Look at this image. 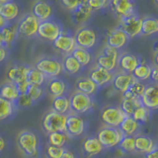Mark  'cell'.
Wrapping results in <instances>:
<instances>
[{"mask_svg":"<svg viewBox=\"0 0 158 158\" xmlns=\"http://www.w3.org/2000/svg\"><path fill=\"white\" fill-rule=\"evenodd\" d=\"M139 127V123L133 120L131 116H126L122 121L118 128L120 130L123 135H135Z\"/></svg>","mask_w":158,"mask_h":158,"instance_id":"4dcf8cb0","label":"cell"},{"mask_svg":"<svg viewBox=\"0 0 158 158\" xmlns=\"http://www.w3.org/2000/svg\"><path fill=\"white\" fill-rule=\"evenodd\" d=\"M144 84L142 83V81H138V80H135L131 85L130 86V88L127 89L126 92L122 93L123 94V98H132V97H140L141 94L143 93L145 89Z\"/></svg>","mask_w":158,"mask_h":158,"instance_id":"ab89813d","label":"cell"},{"mask_svg":"<svg viewBox=\"0 0 158 158\" xmlns=\"http://www.w3.org/2000/svg\"><path fill=\"white\" fill-rule=\"evenodd\" d=\"M15 103H16L17 108H22V109L30 108L35 104V102L32 100V98L30 97L28 94H20L19 98L17 99V101Z\"/></svg>","mask_w":158,"mask_h":158,"instance_id":"ee69618b","label":"cell"},{"mask_svg":"<svg viewBox=\"0 0 158 158\" xmlns=\"http://www.w3.org/2000/svg\"><path fill=\"white\" fill-rule=\"evenodd\" d=\"M19 96L20 93L17 89V86L13 82L7 81L0 86V97H2L3 99H6L8 101L15 103Z\"/></svg>","mask_w":158,"mask_h":158,"instance_id":"f1b7e54d","label":"cell"},{"mask_svg":"<svg viewBox=\"0 0 158 158\" xmlns=\"http://www.w3.org/2000/svg\"><path fill=\"white\" fill-rule=\"evenodd\" d=\"M7 24H8V22L1 16V15H0V29L3 28L4 26H6Z\"/></svg>","mask_w":158,"mask_h":158,"instance_id":"11a10c76","label":"cell"},{"mask_svg":"<svg viewBox=\"0 0 158 158\" xmlns=\"http://www.w3.org/2000/svg\"><path fill=\"white\" fill-rule=\"evenodd\" d=\"M47 77L44 74L39 71L36 67L30 66L27 71L26 81L30 85H37V86H44V84L47 83Z\"/></svg>","mask_w":158,"mask_h":158,"instance_id":"d590c367","label":"cell"},{"mask_svg":"<svg viewBox=\"0 0 158 158\" xmlns=\"http://www.w3.org/2000/svg\"><path fill=\"white\" fill-rule=\"evenodd\" d=\"M87 0H60V3L63 8H65L68 11H74L79 5L86 3Z\"/></svg>","mask_w":158,"mask_h":158,"instance_id":"7dc6e473","label":"cell"},{"mask_svg":"<svg viewBox=\"0 0 158 158\" xmlns=\"http://www.w3.org/2000/svg\"><path fill=\"white\" fill-rule=\"evenodd\" d=\"M140 102L143 107L150 111H154L158 108V88L155 83L145 86V89L141 94Z\"/></svg>","mask_w":158,"mask_h":158,"instance_id":"2e32d148","label":"cell"},{"mask_svg":"<svg viewBox=\"0 0 158 158\" xmlns=\"http://www.w3.org/2000/svg\"><path fill=\"white\" fill-rule=\"evenodd\" d=\"M52 110L62 114V115H67L70 113V102H69V97L64 94V95L54 97L52 102Z\"/></svg>","mask_w":158,"mask_h":158,"instance_id":"83f0119b","label":"cell"},{"mask_svg":"<svg viewBox=\"0 0 158 158\" xmlns=\"http://www.w3.org/2000/svg\"><path fill=\"white\" fill-rule=\"evenodd\" d=\"M123 152L132 153L135 151V135H123L120 143L118 144Z\"/></svg>","mask_w":158,"mask_h":158,"instance_id":"60d3db41","label":"cell"},{"mask_svg":"<svg viewBox=\"0 0 158 158\" xmlns=\"http://www.w3.org/2000/svg\"><path fill=\"white\" fill-rule=\"evenodd\" d=\"M104 150V147L96 136H89L82 143V151L87 157L99 155Z\"/></svg>","mask_w":158,"mask_h":158,"instance_id":"603a6c76","label":"cell"},{"mask_svg":"<svg viewBox=\"0 0 158 158\" xmlns=\"http://www.w3.org/2000/svg\"><path fill=\"white\" fill-rule=\"evenodd\" d=\"M149 79H151V80L153 81V83L156 84V82L158 80V71H157V66L156 65L151 66V72H150Z\"/></svg>","mask_w":158,"mask_h":158,"instance_id":"681fc988","label":"cell"},{"mask_svg":"<svg viewBox=\"0 0 158 158\" xmlns=\"http://www.w3.org/2000/svg\"><path fill=\"white\" fill-rule=\"evenodd\" d=\"M8 1H11V0H0V4H3V3H6Z\"/></svg>","mask_w":158,"mask_h":158,"instance_id":"6f0895ef","label":"cell"},{"mask_svg":"<svg viewBox=\"0 0 158 158\" xmlns=\"http://www.w3.org/2000/svg\"><path fill=\"white\" fill-rule=\"evenodd\" d=\"M141 24L142 18L137 14L121 19V29L125 32L128 38H136L141 35Z\"/></svg>","mask_w":158,"mask_h":158,"instance_id":"4fadbf2b","label":"cell"},{"mask_svg":"<svg viewBox=\"0 0 158 158\" xmlns=\"http://www.w3.org/2000/svg\"><path fill=\"white\" fill-rule=\"evenodd\" d=\"M75 87L77 91L87 94V95H90V96L94 95L99 88L90 78L86 76L79 77L75 82Z\"/></svg>","mask_w":158,"mask_h":158,"instance_id":"4316f807","label":"cell"},{"mask_svg":"<svg viewBox=\"0 0 158 158\" xmlns=\"http://www.w3.org/2000/svg\"><path fill=\"white\" fill-rule=\"evenodd\" d=\"M121 52L116 48L106 46L96 58V65L106 70L116 73L118 69V59Z\"/></svg>","mask_w":158,"mask_h":158,"instance_id":"8992f818","label":"cell"},{"mask_svg":"<svg viewBox=\"0 0 158 158\" xmlns=\"http://www.w3.org/2000/svg\"><path fill=\"white\" fill-rule=\"evenodd\" d=\"M114 72H111L109 70H106L100 66H95L91 71L89 72V78L96 84L98 87H104L110 84L113 80Z\"/></svg>","mask_w":158,"mask_h":158,"instance_id":"ffe728a7","label":"cell"},{"mask_svg":"<svg viewBox=\"0 0 158 158\" xmlns=\"http://www.w3.org/2000/svg\"><path fill=\"white\" fill-rule=\"evenodd\" d=\"M5 146H6V142H5L4 138L2 136H0V152H2L4 150Z\"/></svg>","mask_w":158,"mask_h":158,"instance_id":"db71d44e","label":"cell"},{"mask_svg":"<svg viewBox=\"0 0 158 158\" xmlns=\"http://www.w3.org/2000/svg\"><path fill=\"white\" fill-rule=\"evenodd\" d=\"M70 102V113L82 115L89 112L94 106L93 97L87 94L81 93L79 91H75L69 97Z\"/></svg>","mask_w":158,"mask_h":158,"instance_id":"52a82bcc","label":"cell"},{"mask_svg":"<svg viewBox=\"0 0 158 158\" xmlns=\"http://www.w3.org/2000/svg\"><path fill=\"white\" fill-rule=\"evenodd\" d=\"M17 109L16 103L0 97V121L7 120L13 117L17 113Z\"/></svg>","mask_w":158,"mask_h":158,"instance_id":"d6a6232c","label":"cell"},{"mask_svg":"<svg viewBox=\"0 0 158 158\" xmlns=\"http://www.w3.org/2000/svg\"><path fill=\"white\" fill-rule=\"evenodd\" d=\"M62 24L58 20L52 18L46 21L40 22L37 36L44 42L52 43L59 34L63 31Z\"/></svg>","mask_w":158,"mask_h":158,"instance_id":"3957f363","label":"cell"},{"mask_svg":"<svg viewBox=\"0 0 158 158\" xmlns=\"http://www.w3.org/2000/svg\"><path fill=\"white\" fill-rule=\"evenodd\" d=\"M74 40H75L76 47L92 51L99 44L100 37L94 28L89 26H82L74 34Z\"/></svg>","mask_w":158,"mask_h":158,"instance_id":"7a4b0ae2","label":"cell"},{"mask_svg":"<svg viewBox=\"0 0 158 158\" xmlns=\"http://www.w3.org/2000/svg\"><path fill=\"white\" fill-rule=\"evenodd\" d=\"M62 63V71L69 74V75H75L82 70V66L80 65L75 58H74L70 53L65 54Z\"/></svg>","mask_w":158,"mask_h":158,"instance_id":"1f68e13d","label":"cell"},{"mask_svg":"<svg viewBox=\"0 0 158 158\" xmlns=\"http://www.w3.org/2000/svg\"><path fill=\"white\" fill-rule=\"evenodd\" d=\"M29 67L30 66L27 65V64H13L7 70L8 81H11L14 84H18L22 81H25Z\"/></svg>","mask_w":158,"mask_h":158,"instance_id":"7402d4cb","label":"cell"},{"mask_svg":"<svg viewBox=\"0 0 158 158\" xmlns=\"http://www.w3.org/2000/svg\"><path fill=\"white\" fill-rule=\"evenodd\" d=\"M130 38L127 35L118 27L110 30L107 33V44L106 46L111 47L113 48H116L118 51L126 48L127 46L130 43Z\"/></svg>","mask_w":158,"mask_h":158,"instance_id":"5bb4252c","label":"cell"},{"mask_svg":"<svg viewBox=\"0 0 158 158\" xmlns=\"http://www.w3.org/2000/svg\"><path fill=\"white\" fill-rule=\"evenodd\" d=\"M141 106L140 98L139 97H132V98H123L121 102L120 108L122 111L127 116H131L132 113L136 110V108Z\"/></svg>","mask_w":158,"mask_h":158,"instance_id":"74e56055","label":"cell"},{"mask_svg":"<svg viewBox=\"0 0 158 158\" xmlns=\"http://www.w3.org/2000/svg\"><path fill=\"white\" fill-rule=\"evenodd\" d=\"M71 56L76 59V60L80 63L82 67H86L92 62L93 56L90 51L79 47H75L74 49L71 52Z\"/></svg>","mask_w":158,"mask_h":158,"instance_id":"e575fe53","label":"cell"},{"mask_svg":"<svg viewBox=\"0 0 158 158\" xmlns=\"http://www.w3.org/2000/svg\"><path fill=\"white\" fill-rule=\"evenodd\" d=\"M141 57L131 52H121L118 59V68L126 73H132L135 68L139 64Z\"/></svg>","mask_w":158,"mask_h":158,"instance_id":"e0dca14e","label":"cell"},{"mask_svg":"<svg viewBox=\"0 0 158 158\" xmlns=\"http://www.w3.org/2000/svg\"><path fill=\"white\" fill-rule=\"evenodd\" d=\"M150 113L151 111L146 109L145 107H143L142 105L136 108V110L132 113L131 117L133 118V120L136 121L139 125H144L146 123L150 118Z\"/></svg>","mask_w":158,"mask_h":158,"instance_id":"b9f144b4","label":"cell"},{"mask_svg":"<svg viewBox=\"0 0 158 158\" xmlns=\"http://www.w3.org/2000/svg\"><path fill=\"white\" fill-rule=\"evenodd\" d=\"M0 47H6L4 44V41H3V38H2V34L0 32ZM7 48V47H6Z\"/></svg>","mask_w":158,"mask_h":158,"instance_id":"9f6ffc18","label":"cell"},{"mask_svg":"<svg viewBox=\"0 0 158 158\" xmlns=\"http://www.w3.org/2000/svg\"><path fill=\"white\" fill-rule=\"evenodd\" d=\"M96 137L104 148H114L120 143L123 135L118 127L104 126L98 131Z\"/></svg>","mask_w":158,"mask_h":158,"instance_id":"ba28073f","label":"cell"},{"mask_svg":"<svg viewBox=\"0 0 158 158\" xmlns=\"http://www.w3.org/2000/svg\"><path fill=\"white\" fill-rule=\"evenodd\" d=\"M109 6L120 19L136 14L135 0H109Z\"/></svg>","mask_w":158,"mask_h":158,"instance_id":"7c38bea8","label":"cell"},{"mask_svg":"<svg viewBox=\"0 0 158 158\" xmlns=\"http://www.w3.org/2000/svg\"><path fill=\"white\" fill-rule=\"evenodd\" d=\"M151 72V66L149 64H147L143 59H140L139 64L135 68V70L132 71L131 75L135 80L138 81H146L150 77Z\"/></svg>","mask_w":158,"mask_h":158,"instance_id":"8d00e7d4","label":"cell"},{"mask_svg":"<svg viewBox=\"0 0 158 158\" xmlns=\"http://www.w3.org/2000/svg\"><path fill=\"white\" fill-rule=\"evenodd\" d=\"M26 94H28V95L32 98V100L36 103L39 100H41V99L43 98V96L44 95V89L43 86L30 85Z\"/></svg>","mask_w":158,"mask_h":158,"instance_id":"7bdbcfd3","label":"cell"},{"mask_svg":"<svg viewBox=\"0 0 158 158\" xmlns=\"http://www.w3.org/2000/svg\"><path fill=\"white\" fill-rule=\"evenodd\" d=\"M53 48L63 54H69L76 47L74 35L70 31H63L59 34V36L52 43Z\"/></svg>","mask_w":158,"mask_h":158,"instance_id":"9a60e30c","label":"cell"},{"mask_svg":"<svg viewBox=\"0 0 158 158\" xmlns=\"http://www.w3.org/2000/svg\"><path fill=\"white\" fill-rule=\"evenodd\" d=\"M154 3H155L156 5H158V0H154Z\"/></svg>","mask_w":158,"mask_h":158,"instance_id":"680465c9","label":"cell"},{"mask_svg":"<svg viewBox=\"0 0 158 158\" xmlns=\"http://www.w3.org/2000/svg\"><path fill=\"white\" fill-rule=\"evenodd\" d=\"M144 158H158V149L157 146L153 148L152 150H150L149 152H147L144 154Z\"/></svg>","mask_w":158,"mask_h":158,"instance_id":"f5cc1de1","label":"cell"},{"mask_svg":"<svg viewBox=\"0 0 158 158\" xmlns=\"http://www.w3.org/2000/svg\"><path fill=\"white\" fill-rule=\"evenodd\" d=\"M86 3L94 12L103 10L109 6V0H87Z\"/></svg>","mask_w":158,"mask_h":158,"instance_id":"bcb514c9","label":"cell"},{"mask_svg":"<svg viewBox=\"0 0 158 158\" xmlns=\"http://www.w3.org/2000/svg\"><path fill=\"white\" fill-rule=\"evenodd\" d=\"M156 142L150 136L144 135H138L135 136V151L145 154L149 152L153 148L156 147Z\"/></svg>","mask_w":158,"mask_h":158,"instance_id":"484cf974","label":"cell"},{"mask_svg":"<svg viewBox=\"0 0 158 158\" xmlns=\"http://www.w3.org/2000/svg\"><path fill=\"white\" fill-rule=\"evenodd\" d=\"M67 86L62 79L58 77L51 78L47 80V91L52 98L64 95L66 93Z\"/></svg>","mask_w":158,"mask_h":158,"instance_id":"cb8c5ba5","label":"cell"},{"mask_svg":"<svg viewBox=\"0 0 158 158\" xmlns=\"http://www.w3.org/2000/svg\"><path fill=\"white\" fill-rule=\"evenodd\" d=\"M64 147H58V146L48 144L46 148V156L48 158H59L61 156Z\"/></svg>","mask_w":158,"mask_h":158,"instance_id":"f6af8a7d","label":"cell"},{"mask_svg":"<svg viewBox=\"0 0 158 158\" xmlns=\"http://www.w3.org/2000/svg\"><path fill=\"white\" fill-rule=\"evenodd\" d=\"M40 21L32 13L26 14L21 18L17 25L18 34L26 38H33L37 36Z\"/></svg>","mask_w":158,"mask_h":158,"instance_id":"8fae6325","label":"cell"},{"mask_svg":"<svg viewBox=\"0 0 158 158\" xmlns=\"http://www.w3.org/2000/svg\"><path fill=\"white\" fill-rule=\"evenodd\" d=\"M68 135L64 131H56L48 133V143L51 145L63 147L68 140Z\"/></svg>","mask_w":158,"mask_h":158,"instance_id":"f35d334b","label":"cell"},{"mask_svg":"<svg viewBox=\"0 0 158 158\" xmlns=\"http://www.w3.org/2000/svg\"><path fill=\"white\" fill-rule=\"evenodd\" d=\"M135 79L133 78V76L131 73H126V72H116L114 74L113 80H112V85L115 90L118 92L123 93L126 92L130 86L131 85V83L135 81Z\"/></svg>","mask_w":158,"mask_h":158,"instance_id":"44dd1931","label":"cell"},{"mask_svg":"<svg viewBox=\"0 0 158 158\" xmlns=\"http://www.w3.org/2000/svg\"><path fill=\"white\" fill-rule=\"evenodd\" d=\"M0 32L2 34V38L5 46L9 48L11 44H13L19 36L18 31H17V25L13 23H8L6 26L0 29Z\"/></svg>","mask_w":158,"mask_h":158,"instance_id":"f546056e","label":"cell"},{"mask_svg":"<svg viewBox=\"0 0 158 158\" xmlns=\"http://www.w3.org/2000/svg\"><path fill=\"white\" fill-rule=\"evenodd\" d=\"M17 145L25 155L30 158H35L40 154V137L36 132L32 131H21L16 138Z\"/></svg>","mask_w":158,"mask_h":158,"instance_id":"6da1fadb","label":"cell"},{"mask_svg":"<svg viewBox=\"0 0 158 158\" xmlns=\"http://www.w3.org/2000/svg\"><path fill=\"white\" fill-rule=\"evenodd\" d=\"M34 67L41 71L47 79L58 77L62 72L61 61L54 56H43L39 58Z\"/></svg>","mask_w":158,"mask_h":158,"instance_id":"277c9868","label":"cell"},{"mask_svg":"<svg viewBox=\"0 0 158 158\" xmlns=\"http://www.w3.org/2000/svg\"><path fill=\"white\" fill-rule=\"evenodd\" d=\"M16 86H17V89H18V91H19L20 94H26L27 91H28V88L30 86V84L26 80H25V81H22V82L16 84Z\"/></svg>","mask_w":158,"mask_h":158,"instance_id":"c3c4849f","label":"cell"},{"mask_svg":"<svg viewBox=\"0 0 158 158\" xmlns=\"http://www.w3.org/2000/svg\"><path fill=\"white\" fill-rule=\"evenodd\" d=\"M158 32V20L153 16H146L142 18L141 35L142 36H152Z\"/></svg>","mask_w":158,"mask_h":158,"instance_id":"836d02e7","label":"cell"},{"mask_svg":"<svg viewBox=\"0 0 158 158\" xmlns=\"http://www.w3.org/2000/svg\"><path fill=\"white\" fill-rule=\"evenodd\" d=\"M66 115L56 113L52 110L46 113L42 118V127L47 133L65 131Z\"/></svg>","mask_w":158,"mask_h":158,"instance_id":"5b68a950","label":"cell"},{"mask_svg":"<svg viewBox=\"0 0 158 158\" xmlns=\"http://www.w3.org/2000/svg\"><path fill=\"white\" fill-rule=\"evenodd\" d=\"M127 115L118 106H107L101 111V121L105 126L118 127Z\"/></svg>","mask_w":158,"mask_h":158,"instance_id":"30bf717a","label":"cell"},{"mask_svg":"<svg viewBox=\"0 0 158 158\" xmlns=\"http://www.w3.org/2000/svg\"><path fill=\"white\" fill-rule=\"evenodd\" d=\"M94 15V11L88 6L87 3L79 5V6L71 12L72 21L75 25L78 26H86V25L91 21Z\"/></svg>","mask_w":158,"mask_h":158,"instance_id":"d6986e66","label":"cell"},{"mask_svg":"<svg viewBox=\"0 0 158 158\" xmlns=\"http://www.w3.org/2000/svg\"><path fill=\"white\" fill-rule=\"evenodd\" d=\"M86 130L85 120L77 114L69 113L66 115L65 121V131L64 132L68 137H76L81 135Z\"/></svg>","mask_w":158,"mask_h":158,"instance_id":"9c48e42d","label":"cell"},{"mask_svg":"<svg viewBox=\"0 0 158 158\" xmlns=\"http://www.w3.org/2000/svg\"><path fill=\"white\" fill-rule=\"evenodd\" d=\"M59 158H77V157H76L75 153H74V152H72L71 150H68V149H65V148H64L62 154H61V156L59 157Z\"/></svg>","mask_w":158,"mask_h":158,"instance_id":"816d5d0a","label":"cell"},{"mask_svg":"<svg viewBox=\"0 0 158 158\" xmlns=\"http://www.w3.org/2000/svg\"><path fill=\"white\" fill-rule=\"evenodd\" d=\"M8 57V48L0 47V62L4 61Z\"/></svg>","mask_w":158,"mask_h":158,"instance_id":"f907efd6","label":"cell"},{"mask_svg":"<svg viewBox=\"0 0 158 158\" xmlns=\"http://www.w3.org/2000/svg\"><path fill=\"white\" fill-rule=\"evenodd\" d=\"M20 8L18 4L11 0L6 3L0 4V15L6 20L8 23H12L19 16Z\"/></svg>","mask_w":158,"mask_h":158,"instance_id":"d4e9b609","label":"cell"},{"mask_svg":"<svg viewBox=\"0 0 158 158\" xmlns=\"http://www.w3.org/2000/svg\"><path fill=\"white\" fill-rule=\"evenodd\" d=\"M32 14L40 22L53 18L54 9L51 3L44 0H37L32 7Z\"/></svg>","mask_w":158,"mask_h":158,"instance_id":"ac0fdd59","label":"cell"}]
</instances>
